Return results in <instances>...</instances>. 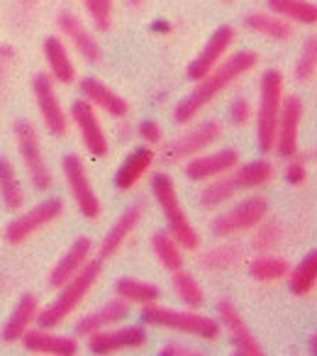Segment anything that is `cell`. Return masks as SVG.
<instances>
[{
	"label": "cell",
	"instance_id": "6da1fadb",
	"mask_svg": "<svg viewBox=\"0 0 317 356\" xmlns=\"http://www.w3.org/2000/svg\"><path fill=\"white\" fill-rule=\"evenodd\" d=\"M259 66V54L252 49H244L232 54L229 59L220 61L208 76L195 81V88L174 108L176 124H190L213 100H218L232 83H237L242 76H249Z\"/></svg>",
	"mask_w": 317,
	"mask_h": 356
},
{
	"label": "cell",
	"instance_id": "7a4b0ae2",
	"mask_svg": "<svg viewBox=\"0 0 317 356\" xmlns=\"http://www.w3.org/2000/svg\"><path fill=\"white\" fill-rule=\"evenodd\" d=\"M103 276V259H90L71 281H66L64 286L56 288V298L47 307H42L37 315V327H47V330H56L59 325H64L81 305L90 296V291L95 288V283Z\"/></svg>",
	"mask_w": 317,
	"mask_h": 356
},
{
	"label": "cell",
	"instance_id": "3957f363",
	"mask_svg": "<svg viewBox=\"0 0 317 356\" xmlns=\"http://www.w3.org/2000/svg\"><path fill=\"white\" fill-rule=\"evenodd\" d=\"M152 195L156 200V205L161 208L166 220V227H169V234L181 244L184 252H198L200 249V234L195 232L193 222L186 215L184 205H181L179 191H176L174 178L169 173L158 171L152 176Z\"/></svg>",
	"mask_w": 317,
	"mask_h": 356
},
{
	"label": "cell",
	"instance_id": "277c9868",
	"mask_svg": "<svg viewBox=\"0 0 317 356\" xmlns=\"http://www.w3.org/2000/svg\"><path fill=\"white\" fill-rule=\"evenodd\" d=\"M283 98H286V79H283V74L278 69L263 71L261 83H259V108L254 113V118H257V142L261 154L273 152Z\"/></svg>",
	"mask_w": 317,
	"mask_h": 356
},
{
	"label": "cell",
	"instance_id": "5b68a950",
	"mask_svg": "<svg viewBox=\"0 0 317 356\" xmlns=\"http://www.w3.org/2000/svg\"><path fill=\"white\" fill-rule=\"evenodd\" d=\"M142 322L147 327L179 332V334L198 337V339H218L222 332L220 322L213 317L200 315L195 310H174V307L158 305V302L142 307Z\"/></svg>",
	"mask_w": 317,
	"mask_h": 356
},
{
	"label": "cell",
	"instance_id": "8992f818",
	"mask_svg": "<svg viewBox=\"0 0 317 356\" xmlns=\"http://www.w3.org/2000/svg\"><path fill=\"white\" fill-rule=\"evenodd\" d=\"M13 134H15L17 152H20L22 166H25L30 184L35 186V191L47 193V191L51 188V184H54V176H51V168H49V163H47L37 127L30 120H17V122L13 124Z\"/></svg>",
	"mask_w": 317,
	"mask_h": 356
},
{
	"label": "cell",
	"instance_id": "52a82bcc",
	"mask_svg": "<svg viewBox=\"0 0 317 356\" xmlns=\"http://www.w3.org/2000/svg\"><path fill=\"white\" fill-rule=\"evenodd\" d=\"M268 210H271V205H268V200L263 195H249L247 200L234 205L232 210L218 215L210 227H213V234H218L222 239L239 237V234L254 232L268 218Z\"/></svg>",
	"mask_w": 317,
	"mask_h": 356
},
{
	"label": "cell",
	"instance_id": "ba28073f",
	"mask_svg": "<svg viewBox=\"0 0 317 356\" xmlns=\"http://www.w3.org/2000/svg\"><path fill=\"white\" fill-rule=\"evenodd\" d=\"M61 215H64V200L47 198V200H42L40 205H35V208L25 210V213L20 210V215L6 227L3 239H6L8 244H13V247H20L27 239L35 237L37 232L49 227L51 222H56Z\"/></svg>",
	"mask_w": 317,
	"mask_h": 356
},
{
	"label": "cell",
	"instance_id": "9c48e42d",
	"mask_svg": "<svg viewBox=\"0 0 317 356\" xmlns=\"http://www.w3.org/2000/svg\"><path fill=\"white\" fill-rule=\"evenodd\" d=\"M32 95H35L37 113L42 118L44 129L51 137H66L69 134V113L64 110L56 93V83L51 81L49 74H35L32 76Z\"/></svg>",
	"mask_w": 317,
	"mask_h": 356
},
{
	"label": "cell",
	"instance_id": "30bf717a",
	"mask_svg": "<svg viewBox=\"0 0 317 356\" xmlns=\"http://www.w3.org/2000/svg\"><path fill=\"white\" fill-rule=\"evenodd\" d=\"M61 171H64L66 186H69V193L74 198L79 213L86 220H98L100 213H103V205H100L98 193H95L93 184H90L83 159L79 154H66L64 161H61Z\"/></svg>",
	"mask_w": 317,
	"mask_h": 356
},
{
	"label": "cell",
	"instance_id": "8fae6325",
	"mask_svg": "<svg viewBox=\"0 0 317 356\" xmlns=\"http://www.w3.org/2000/svg\"><path fill=\"white\" fill-rule=\"evenodd\" d=\"M69 122L76 127V132H79L81 142H83V147L88 149L90 156H95V159L108 156V152H110L108 134H105V127L98 118V110H95L88 100L79 98L71 103Z\"/></svg>",
	"mask_w": 317,
	"mask_h": 356
},
{
	"label": "cell",
	"instance_id": "7c38bea8",
	"mask_svg": "<svg viewBox=\"0 0 317 356\" xmlns=\"http://www.w3.org/2000/svg\"><path fill=\"white\" fill-rule=\"evenodd\" d=\"M56 30H59L61 40H64L86 64H100V61H103V47L95 40L93 30H90L76 13H71V10L56 13Z\"/></svg>",
	"mask_w": 317,
	"mask_h": 356
},
{
	"label": "cell",
	"instance_id": "4fadbf2b",
	"mask_svg": "<svg viewBox=\"0 0 317 356\" xmlns=\"http://www.w3.org/2000/svg\"><path fill=\"white\" fill-rule=\"evenodd\" d=\"M147 330L142 325H115L108 330L95 332L93 337H88V351L95 356H110V354H120V351H129V349H142L147 344Z\"/></svg>",
	"mask_w": 317,
	"mask_h": 356
},
{
	"label": "cell",
	"instance_id": "5bb4252c",
	"mask_svg": "<svg viewBox=\"0 0 317 356\" xmlns=\"http://www.w3.org/2000/svg\"><path fill=\"white\" fill-rule=\"evenodd\" d=\"M234 40H237V30H234L232 25L218 27V30L210 35V40L205 42L203 49L198 51V56L188 64L186 76H188L190 81H200L203 76H208L210 71L227 56V51L232 49Z\"/></svg>",
	"mask_w": 317,
	"mask_h": 356
},
{
	"label": "cell",
	"instance_id": "9a60e30c",
	"mask_svg": "<svg viewBox=\"0 0 317 356\" xmlns=\"http://www.w3.org/2000/svg\"><path fill=\"white\" fill-rule=\"evenodd\" d=\"M218 322L229 334V341H232L234 351H237L239 356H263V349H261V344H259V339L252 334L249 325L244 322L242 312L229 300L218 302Z\"/></svg>",
	"mask_w": 317,
	"mask_h": 356
},
{
	"label": "cell",
	"instance_id": "2e32d148",
	"mask_svg": "<svg viewBox=\"0 0 317 356\" xmlns=\"http://www.w3.org/2000/svg\"><path fill=\"white\" fill-rule=\"evenodd\" d=\"M302 115H305L302 100L298 98V95H286V98H283L281 118H278V127H276V144H273L278 156H283V159L298 156V132H300Z\"/></svg>",
	"mask_w": 317,
	"mask_h": 356
},
{
	"label": "cell",
	"instance_id": "e0dca14e",
	"mask_svg": "<svg viewBox=\"0 0 317 356\" xmlns=\"http://www.w3.org/2000/svg\"><path fill=\"white\" fill-rule=\"evenodd\" d=\"M220 137H222V124H220L218 120H208V122L190 129L188 134H181V137L166 149V159H171V161H188V159L208 152Z\"/></svg>",
	"mask_w": 317,
	"mask_h": 356
},
{
	"label": "cell",
	"instance_id": "ac0fdd59",
	"mask_svg": "<svg viewBox=\"0 0 317 356\" xmlns=\"http://www.w3.org/2000/svg\"><path fill=\"white\" fill-rule=\"evenodd\" d=\"M79 90H81V98L88 100L95 110L100 113L110 115L113 120H124L129 115V103L113 90L108 83H103L100 79L95 76H86V79L79 81Z\"/></svg>",
	"mask_w": 317,
	"mask_h": 356
},
{
	"label": "cell",
	"instance_id": "d6986e66",
	"mask_svg": "<svg viewBox=\"0 0 317 356\" xmlns=\"http://www.w3.org/2000/svg\"><path fill=\"white\" fill-rule=\"evenodd\" d=\"M20 341L27 354H40V356H76L81 351L79 337L56 334V332L47 330V327L27 330Z\"/></svg>",
	"mask_w": 317,
	"mask_h": 356
},
{
	"label": "cell",
	"instance_id": "ffe728a7",
	"mask_svg": "<svg viewBox=\"0 0 317 356\" xmlns=\"http://www.w3.org/2000/svg\"><path fill=\"white\" fill-rule=\"evenodd\" d=\"M239 166V152L237 149H220L213 154H198V156L188 159L186 163V176L188 181L203 184V181H213L225 173H229L232 168Z\"/></svg>",
	"mask_w": 317,
	"mask_h": 356
},
{
	"label": "cell",
	"instance_id": "44dd1931",
	"mask_svg": "<svg viewBox=\"0 0 317 356\" xmlns=\"http://www.w3.org/2000/svg\"><path fill=\"white\" fill-rule=\"evenodd\" d=\"M144 203L139 200V203H132L127 205V208L122 210V215H120L117 220H115V225L110 227V232L103 237V242H100V252L98 257L103 259H113L120 254V249L127 244V239L132 237V232L139 227V222H142L144 218Z\"/></svg>",
	"mask_w": 317,
	"mask_h": 356
},
{
	"label": "cell",
	"instance_id": "7402d4cb",
	"mask_svg": "<svg viewBox=\"0 0 317 356\" xmlns=\"http://www.w3.org/2000/svg\"><path fill=\"white\" fill-rule=\"evenodd\" d=\"M129 307H132V305H129V302H124L122 298L108 300L105 305H100L98 310L88 312V315H83L79 322H76L74 337H79V339H88V337H93L95 332L120 325V322H124L129 317Z\"/></svg>",
	"mask_w": 317,
	"mask_h": 356
},
{
	"label": "cell",
	"instance_id": "603a6c76",
	"mask_svg": "<svg viewBox=\"0 0 317 356\" xmlns=\"http://www.w3.org/2000/svg\"><path fill=\"white\" fill-rule=\"evenodd\" d=\"M42 305H40V298L32 296V293H25V296L17 300V305L13 307L10 317L6 320V325L0 327V339L6 341V344H15L25 337L27 330L37 325V315H40Z\"/></svg>",
	"mask_w": 317,
	"mask_h": 356
},
{
	"label": "cell",
	"instance_id": "cb8c5ba5",
	"mask_svg": "<svg viewBox=\"0 0 317 356\" xmlns=\"http://www.w3.org/2000/svg\"><path fill=\"white\" fill-rule=\"evenodd\" d=\"M42 54H44V61H47V74L51 76L54 83H61V86H69L76 81V64L71 59V51H69V44H66L61 37L51 35L44 40L42 44Z\"/></svg>",
	"mask_w": 317,
	"mask_h": 356
},
{
	"label": "cell",
	"instance_id": "d4e9b609",
	"mask_svg": "<svg viewBox=\"0 0 317 356\" xmlns=\"http://www.w3.org/2000/svg\"><path fill=\"white\" fill-rule=\"evenodd\" d=\"M90 259H93V242H90L88 237H79L66 249L64 257L54 264V268H51V273H49V286L51 288L64 286V283L71 281Z\"/></svg>",
	"mask_w": 317,
	"mask_h": 356
},
{
	"label": "cell",
	"instance_id": "484cf974",
	"mask_svg": "<svg viewBox=\"0 0 317 356\" xmlns=\"http://www.w3.org/2000/svg\"><path fill=\"white\" fill-rule=\"evenodd\" d=\"M242 27L252 35L266 37L271 42H291L295 37V30H293V22H288L286 17L276 15L271 10H254L247 13L242 17Z\"/></svg>",
	"mask_w": 317,
	"mask_h": 356
},
{
	"label": "cell",
	"instance_id": "4316f807",
	"mask_svg": "<svg viewBox=\"0 0 317 356\" xmlns=\"http://www.w3.org/2000/svg\"><path fill=\"white\" fill-rule=\"evenodd\" d=\"M154 154L152 147H137L127 159L122 161V166L117 168L115 173V188L117 191H132L134 186L142 181L144 176L149 173V168L154 166Z\"/></svg>",
	"mask_w": 317,
	"mask_h": 356
},
{
	"label": "cell",
	"instance_id": "83f0119b",
	"mask_svg": "<svg viewBox=\"0 0 317 356\" xmlns=\"http://www.w3.org/2000/svg\"><path fill=\"white\" fill-rule=\"evenodd\" d=\"M229 181V186L234 188V193H242V191H257L263 188L266 184L273 181V166L268 159H257V161H249L244 166L232 168L229 173H225Z\"/></svg>",
	"mask_w": 317,
	"mask_h": 356
},
{
	"label": "cell",
	"instance_id": "f1b7e54d",
	"mask_svg": "<svg viewBox=\"0 0 317 356\" xmlns=\"http://www.w3.org/2000/svg\"><path fill=\"white\" fill-rule=\"evenodd\" d=\"M0 203L10 213H20L25 205V188H22L20 176L10 159L3 154H0Z\"/></svg>",
	"mask_w": 317,
	"mask_h": 356
},
{
	"label": "cell",
	"instance_id": "f546056e",
	"mask_svg": "<svg viewBox=\"0 0 317 356\" xmlns=\"http://www.w3.org/2000/svg\"><path fill=\"white\" fill-rule=\"evenodd\" d=\"M115 293L117 298H122L124 302L129 305H154V302L161 300V288L156 283H149L142 281V278H132V276H124L115 283Z\"/></svg>",
	"mask_w": 317,
	"mask_h": 356
},
{
	"label": "cell",
	"instance_id": "4dcf8cb0",
	"mask_svg": "<svg viewBox=\"0 0 317 356\" xmlns=\"http://www.w3.org/2000/svg\"><path fill=\"white\" fill-rule=\"evenodd\" d=\"M291 268L293 266L288 259L266 252V254H259V257H254L252 261H249V276L259 283H276V281L288 278Z\"/></svg>",
	"mask_w": 317,
	"mask_h": 356
},
{
	"label": "cell",
	"instance_id": "1f68e13d",
	"mask_svg": "<svg viewBox=\"0 0 317 356\" xmlns=\"http://www.w3.org/2000/svg\"><path fill=\"white\" fill-rule=\"evenodd\" d=\"M268 10L293 25H317V3L312 0H266Z\"/></svg>",
	"mask_w": 317,
	"mask_h": 356
},
{
	"label": "cell",
	"instance_id": "d6a6232c",
	"mask_svg": "<svg viewBox=\"0 0 317 356\" xmlns=\"http://www.w3.org/2000/svg\"><path fill=\"white\" fill-rule=\"evenodd\" d=\"M315 286H317V249H312L295 268H291V273H288V291L293 296L302 298V296H310Z\"/></svg>",
	"mask_w": 317,
	"mask_h": 356
},
{
	"label": "cell",
	"instance_id": "836d02e7",
	"mask_svg": "<svg viewBox=\"0 0 317 356\" xmlns=\"http://www.w3.org/2000/svg\"><path fill=\"white\" fill-rule=\"evenodd\" d=\"M171 286H174V293L184 305H188L190 310H198V307L205 305V291L200 286V281L186 268H179V271L171 273Z\"/></svg>",
	"mask_w": 317,
	"mask_h": 356
},
{
	"label": "cell",
	"instance_id": "e575fe53",
	"mask_svg": "<svg viewBox=\"0 0 317 356\" xmlns=\"http://www.w3.org/2000/svg\"><path fill=\"white\" fill-rule=\"evenodd\" d=\"M152 252L166 271L174 273V271H179V268H184V264H186L184 249H181V244L176 242L174 237H171L169 229H166V232L154 234L152 237Z\"/></svg>",
	"mask_w": 317,
	"mask_h": 356
},
{
	"label": "cell",
	"instance_id": "d590c367",
	"mask_svg": "<svg viewBox=\"0 0 317 356\" xmlns=\"http://www.w3.org/2000/svg\"><path fill=\"white\" fill-rule=\"evenodd\" d=\"M244 261V249L242 247H218V249H210L200 257V264H203L208 271L213 273H222L234 268L237 264Z\"/></svg>",
	"mask_w": 317,
	"mask_h": 356
},
{
	"label": "cell",
	"instance_id": "8d00e7d4",
	"mask_svg": "<svg viewBox=\"0 0 317 356\" xmlns=\"http://www.w3.org/2000/svg\"><path fill=\"white\" fill-rule=\"evenodd\" d=\"M283 239H286V229H283V225L281 222H266V220H263V222L257 227V232H254L252 247L257 249L259 254H266V252H273L276 247H281Z\"/></svg>",
	"mask_w": 317,
	"mask_h": 356
},
{
	"label": "cell",
	"instance_id": "74e56055",
	"mask_svg": "<svg viewBox=\"0 0 317 356\" xmlns=\"http://www.w3.org/2000/svg\"><path fill=\"white\" fill-rule=\"evenodd\" d=\"M317 76V35L307 37L300 49V56L295 61V79L300 83H307Z\"/></svg>",
	"mask_w": 317,
	"mask_h": 356
},
{
	"label": "cell",
	"instance_id": "f35d334b",
	"mask_svg": "<svg viewBox=\"0 0 317 356\" xmlns=\"http://www.w3.org/2000/svg\"><path fill=\"white\" fill-rule=\"evenodd\" d=\"M90 22L98 32H108L115 20V0H83Z\"/></svg>",
	"mask_w": 317,
	"mask_h": 356
},
{
	"label": "cell",
	"instance_id": "ab89813d",
	"mask_svg": "<svg viewBox=\"0 0 317 356\" xmlns=\"http://www.w3.org/2000/svg\"><path fill=\"white\" fill-rule=\"evenodd\" d=\"M254 118V105L249 103V98H242L239 95L237 100H232L229 105V120H232L234 127H247Z\"/></svg>",
	"mask_w": 317,
	"mask_h": 356
},
{
	"label": "cell",
	"instance_id": "60d3db41",
	"mask_svg": "<svg viewBox=\"0 0 317 356\" xmlns=\"http://www.w3.org/2000/svg\"><path fill=\"white\" fill-rule=\"evenodd\" d=\"M137 134L147 142V147H154V144H158L161 139H164V129H161V124L158 122H154V120H144V122H139Z\"/></svg>",
	"mask_w": 317,
	"mask_h": 356
},
{
	"label": "cell",
	"instance_id": "b9f144b4",
	"mask_svg": "<svg viewBox=\"0 0 317 356\" xmlns=\"http://www.w3.org/2000/svg\"><path fill=\"white\" fill-rule=\"evenodd\" d=\"M286 181L291 186H302L307 181V166L300 159H288V168H286Z\"/></svg>",
	"mask_w": 317,
	"mask_h": 356
},
{
	"label": "cell",
	"instance_id": "7bdbcfd3",
	"mask_svg": "<svg viewBox=\"0 0 317 356\" xmlns=\"http://www.w3.org/2000/svg\"><path fill=\"white\" fill-rule=\"evenodd\" d=\"M13 61H15V49L10 44H0V95H3V88H6L8 71H10Z\"/></svg>",
	"mask_w": 317,
	"mask_h": 356
},
{
	"label": "cell",
	"instance_id": "ee69618b",
	"mask_svg": "<svg viewBox=\"0 0 317 356\" xmlns=\"http://www.w3.org/2000/svg\"><path fill=\"white\" fill-rule=\"evenodd\" d=\"M158 354L161 356H203V351L193 349V346H188V344H176V341H171V344L161 346Z\"/></svg>",
	"mask_w": 317,
	"mask_h": 356
},
{
	"label": "cell",
	"instance_id": "f6af8a7d",
	"mask_svg": "<svg viewBox=\"0 0 317 356\" xmlns=\"http://www.w3.org/2000/svg\"><path fill=\"white\" fill-rule=\"evenodd\" d=\"M42 0H17L15 6L17 10H20V15H30V13H35V8L40 6Z\"/></svg>",
	"mask_w": 317,
	"mask_h": 356
},
{
	"label": "cell",
	"instance_id": "bcb514c9",
	"mask_svg": "<svg viewBox=\"0 0 317 356\" xmlns=\"http://www.w3.org/2000/svg\"><path fill=\"white\" fill-rule=\"evenodd\" d=\"M124 3H127L129 8H142L144 3H147V0H124Z\"/></svg>",
	"mask_w": 317,
	"mask_h": 356
},
{
	"label": "cell",
	"instance_id": "7dc6e473",
	"mask_svg": "<svg viewBox=\"0 0 317 356\" xmlns=\"http://www.w3.org/2000/svg\"><path fill=\"white\" fill-rule=\"evenodd\" d=\"M154 30H158V32H166V30H171V25H169V22H158V25H154Z\"/></svg>",
	"mask_w": 317,
	"mask_h": 356
},
{
	"label": "cell",
	"instance_id": "c3c4849f",
	"mask_svg": "<svg viewBox=\"0 0 317 356\" xmlns=\"http://www.w3.org/2000/svg\"><path fill=\"white\" fill-rule=\"evenodd\" d=\"M310 351H312V354L317 356V334H315V337H312V339H310Z\"/></svg>",
	"mask_w": 317,
	"mask_h": 356
},
{
	"label": "cell",
	"instance_id": "681fc988",
	"mask_svg": "<svg viewBox=\"0 0 317 356\" xmlns=\"http://www.w3.org/2000/svg\"><path fill=\"white\" fill-rule=\"evenodd\" d=\"M222 3H234V0H222Z\"/></svg>",
	"mask_w": 317,
	"mask_h": 356
}]
</instances>
